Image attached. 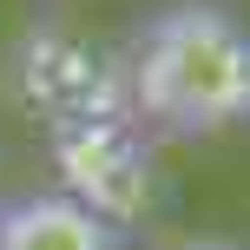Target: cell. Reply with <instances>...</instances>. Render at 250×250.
Wrapping results in <instances>:
<instances>
[{
  "label": "cell",
  "instance_id": "6da1fadb",
  "mask_svg": "<svg viewBox=\"0 0 250 250\" xmlns=\"http://www.w3.org/2000/svg\"><path fill=\"white\" fill-rule=\"evenodd\" d=\"M125 112L158 138L250 125V26L217 0H171L132 40Z\"/></svg>",
  "mask_w": 250,
  "mask_h": 250
},
{
  "label": "cell",
  "instance_id": "7a4b0ae2",
  "mask_svg": "<svg viewBox=\"0 0 250 250\" xmlns=\"http://www.w3.org/2000/svg\"><path fill=\"white\" fill-rule=\"evenodd\" d=\"M53 151L66 165V198H79L86 211H99L105 224L145 211V138H138L132 112H105V119H79L53 132Z\"/></svg>",
  "mask_w": 250,
  "mask_h": 250
},
{
  "label": "cell",
  "instance_id": "3957f363",
  "mask_svg": "<svg viewBox=\"0 0 250 250\" xmlns=\"http://www.w3.org/2000/svg\"><path fill=\"white\" fill-rule=\"evenodd\" d=\"M0 250H112V224L66 191L0 204Z\"/></svg>",
  "mask_w": 250,
  "mask_h": 250
},
{
  "label": "cell",
  "instance_id": "277c9868",
  "mask_svg": "<svg viewBox=\"0 0 250 250\" xmlns=\"http://www.w3.org/2000/svg\"><path fill=\"white\" fill-rule=\"evenodd\" d=\"M178 250H237V244H178Z\"/></svg>",
  "mask_w": 250,
  "mask_h": 250
}]
</instances>
